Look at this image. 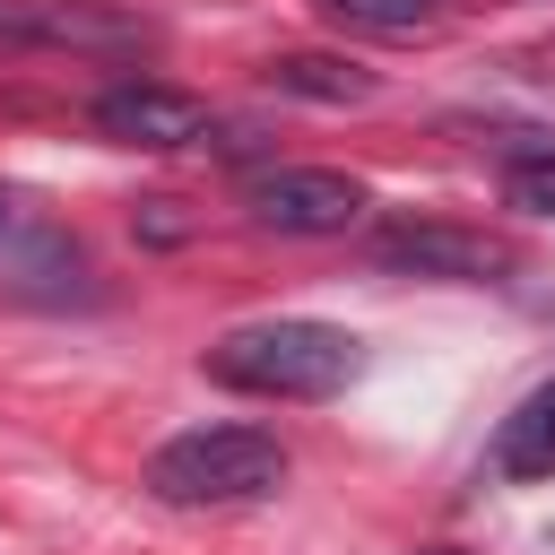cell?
<instances>
[{
	"label": "cell",
	"instance_id": "1",
	"mask_svg": "<svg viewBox=\"0 0 555 555\" xmlns=\"http://www.w3.org/2000/svg\"><path fill=\"white\" fill-rule=\"evenodd\" d=\"M208 373L260 399H338L364 373V338L338 321H243L208 347Z\"/></svg>",
	"mask_w": 555,
	"mask_h": 555
},
{
	"label": "cell",
	"instance_id": "2",
	"mask_svg": "<svg viewBox=\"0 0 555 555\" xmlns=\"http://www.w3.org/2000/svg\"><path fill=\"white\" fill-rule=\"evenodd\" d=\"M286 486V442L260 425H191L173 442H156L147 460V494L173 512H225V503H260Z\"/></svg>",
	"mask_w": 555,
	"mask_h": 555
},
{
	"label": "cell",
	"instance_id": "3",
	"mask_svg": "<svg viewBox=\"0 0 555 555\" xmlns=\"http://www.w3.org/2000/svg\"><path fill=\"white\" fill-rule=\"evenodd\" d=\"M0 43L9 52H87V61H113V52H147L156 26L113 9V0H0Z\"/></svg>",
	"mask_w": 555,
	"mask_h": 555
},
{
	"label": "cell",
	"instance_id": "4",
	"mask_svg": "<svg viewBox=\"0 0 555 555\" xmlns=\"http://www.w3.org/2000/svg\"><path fill=\"white\" fill-rule=\"evenodd\" d=\"M243 208L269 234H347L364 217V182L338 165H260L243 182Z\"/></svg>",
	"mask_w": 555,
	"mask_h": 555
},
{
	"label": "cell",
	"instance_id": "5",
	"mask_svg": "<svg viewBox=\"0 0 555 555\" xmlns=\"http://www.w3.org/2000/svg\"><path fill=\"white\" fill-rule=\"evenodd\" d=\"M95 130H104L113 147H156V156H173V147H199V139L217 130V113H208L191 87L121 78V87H104V95H95Z\"/></svg>",
	"mask_w": 555,
	"mask_h": 555
},
{
	"label": "cell",
	"instance_id": "6",
	"mask_svg": "<svg viewBox=\"0 0 555 555\" xmlns=\"http://www.w3.org/2000/svg\"><path fill=\"white\" fill-rule=\"evenodd\" d=\"M373 260L382 269H408V278H460V286H486L503 278V243L494 234H468V225H442V217H399L373 234Z\"/></svg>",
	"mask_w": 555,
	"mask_h": 555
},
{
	"label": "cell",
	"instance_id": "7",
	"mask_svg": "<svg viewBox=\"0 0 555 555\" xmlns=\"http://www.w3.org/2000/svg\"><path fill=\"white\" fill-rule=\"evenodd\" d=\"M260 78L278 95H304V104H364L373 95V69H356L347 52H278Z\"/></svg>",
	"mask_w": 555,
	"mask_h": 555
},
{
	"label": "cell",
	"instance_id": "8",
	"mask_svg": "<svg viewBox=\"0 0 555 555\" xmlns=\"http://www.w3.org/2000/svg\"><path fill=\"white\" fill-rule=\"evenodd\" d=\"M494 468H503V477H555V382H538V390L503 416Z\"/></svg>",
	"mask_w": 555,
	"mask_h": 555
},
{
	"label": "cell",
	"instance_id": "9",
	"mask_svg": "<svg viewBox=\"0 0 555 555\" xmlns=\"http://www.w3.org/2000/svg\"><path fill=\"white\" fill-rule=\"evenodd\" d=\"M321 9L356 35H425L434 26V0H321Z\"/></svg>",
	"mask_w": 555,
	"mask_h": 555
},
{
	"label": "cell",
	"instance_id": "10",
	"mask_svg": "<svg viewBox=\"0 0 555 555\" xmlns=\"http://www.w3.org/2000/svg\"><path fill=\"white\" fill-rule=\"evenodd\" d=\"M503 199H512L520 217H555V156H512Z\"/></svg>",
	"mask_w": 555,
	"mask_h": 555
},
{
	"label": "cell",
	"instance_id": "11",
	"mask_svg": "<svg viewBox=\"0 0 555 555\" xmlns=\"http://www.w3.org/2000/svg\"><path fill=\"white\" fill-rule=\"evenodd\" d=\"M139 234H147V243H182V234H191L182 199H139Z\"/></svg>",
	"mask_w": 555,
	"mask_h": 555
},
{
	"label": "cell",
	"instance_id": "12",
	"mask_svg": "<svg viewBox=\"0 0 555 555\" xmlns=\"http://www.w3.org/2000/svg\"><path fill=\"white\" fill-rule=\"evenodd\" d=\"M0 234H9V199H0Z\"/></svg>",
	"mask_w": 555,
	"mask_h": 555
}]
</instances>
